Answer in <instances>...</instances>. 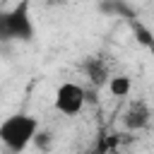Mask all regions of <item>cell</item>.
Returning <instances> with one entry per match:
<instances>
[{
    "instance_id": "1",
    "label": "cell",
    "mask_w": 154,
    "mask_h": 154,
    "mask_svg": "<svg viewBox=\"0 0 154 154\" xmlns=\"http://www.w3.org/2000/svg\"><path fill=\"white\" fill-rule=\"evenodd\" d=\"M38 132V120L29 113H14L7 116L0 123V142L12 152L19 154L29 147V142L34 140V135Z\"/></svg>"
},
{
    "instance_id": "2",
    "label": "cell",
    "mask_w": 154,
    "mask_h": 154,
    "mask_svg": "<svg viewBox=\"0 0 154 154\" xmlns=\"http://www.w3.org/2000/svg\"><path fill=\"white\" fill-rule=\"evenodd\" d=\"M31 36H34V24L29 14V0H22L10 12H0V41H12V38L29 41Z\"/></svg>"
},
{
    "instance_id": "3",
    "label": "cell",
    "mask_w": 154,
    "mask_h": 154,
    "mask_svg": "<svg viewBox=\"0 0 154 154\" xmlns=\"http://www.w3.org/2000/svg\"><path fill=\"white\" fill-rule=\"evenodd\" d=\"M87 103V91L84 87L75 84V82H63L55 91V111H60L63 116H77Z\"/></svg>"
},
{
    "instance_id": "4",
    "label": "cell",
    "mask_w": 154,
    "mask_h": 154,
    "mask_svg": "<svg viewBox=\"0 0 154 154\" xmlns=\"http://www.w3.org/2000/svg\"><path fill=\"white\" fill-rule=\"evenodd\" d=\"M149 118H152V113H149V106L144 103V101H135L128 111H125V128L128 130H144L147 125H149Z\"/></svg>"
},
{
    "instance_id": "5",
    "label": "cell",
    "mask_w": 154,
    "mask_h": 154,
    "mask_svg": "<svg viewBox=\"0 0 154 154\" xmlns=\"http://www.w3.org/2000/svg\"><path fill=\"white\" fill-rule=\"evenodd\" d=\"M84 70H87V77H89V82L94 87H101V84L108 82V67H106V63L101 58H89Z\"/></svg>"
},
{
    "instance_id": "6",
    "label": "cell",
    "mask_w": 154,
    "mask_h": 154,
    "mask_svg": "<svg viewBox=\"0 0 154 154\" xmlns=\"http://www.w3.org/2000/svg\"><path fill=\"white\" fill-rule=\"evenodd\" d=\"M108 89H111L113 96H128L130 89H132V82H130V77H125V75L108 77Z\"/></svg>"
},
{
    "instance_id": "7",
    "label": "cell",
    "mask_w": 154,
    "mask_h": 154,
    "mask_svg": "<svg viewBox=\"0 0 154 154\" xmlns=\"http://www.w3.org/2000/svg\"><path fill=\"white\" fill-rule=\"evenodd\" d=\"M135 34H137V41H140L142 46H147V48L152 46V34H149V29H144L142 24L135 22Z\"/></svg>"
},
{
    "instance_id": "8",
    "label": "cell",
    "mask_w": 154,
    "mask_h": 154,
    "mask_svg": "<svg viewBox=\"0 0 154 154\" xmlns=\"http://www.w3.org/2000/svg\"><path fill=\"white\" fill-rule=\"evenodd\" d=\"M51 2H63V0H51Z\"/></svg>"
}]
</instances>
